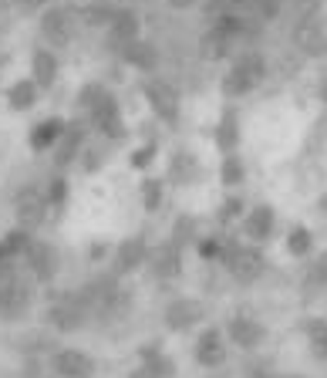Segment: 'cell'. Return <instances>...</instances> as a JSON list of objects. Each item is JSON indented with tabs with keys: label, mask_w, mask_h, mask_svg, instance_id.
I'll return each mask as SVG.
<instances>
[{
	"label": "cell",
	"mask_w": 327,
	"mask_h": 378,
	"mask_svg": "<svg viewBox=\"0 0 327 378\" xmlns=\"http://www.w3.org/2000/svg\"><path fill=\"white\" fill-rule=\"evenodd\" d=\"M263 324L260 321H253V318H246V314H237L233 321H230V338L240 344V348H256L260 341H263Z\"/></svg>",
	"instance_id": "obj_17"
},
{
	"label": "cell",
	"mask_w": 327,
	"mask_h": 378,
	"mask_svg": "<svg viewBox=\"0 0 327 378\" xmlns=\"http://www.w3.org/2000/svg\"><path fill=\"white\" fill-rule=\"evenodd\" d=\"M243 233L250 240H267V237L274 233V210H270V206L250 210V216L243 220Z\"/></svg>",
	"instance_id": "obj_20"
},
{
	"label": "cell",
	"mask_w": 327,
	"mask_h": 378,
	"mask_svg": "<svg viewBox=\"0 0 327 378\" xmlns=\"http://www.w3.org/2000/svg\"><path fill=\"white\" fill-rule=\"evenodd\" d=\"M317 206H321V213H327V193L321 196V200H317Z\"/></svg>",
	"instance_id": "obj_45"
},
{
	"label": "cell",
	"mask_w": 327,
	"mask_h": 378,
	"mask_svg": "<svg viewBox=\"0 0 327 378\" xmlns=\"http://www.w3.org/2000/svg\"><path fill=\"white\" fill-rule=\"evenodd\" d=\"M253 3H256L260 17H267V21H274L280 14V0H253Z\"/></svg>",
	"instance_id": "obj_41"
},
{
	"label": "cell",
	"mask_w": 327,
	"mask_h": 378,
	"mask_svg": "<svg viewBox=\"0 0 327 378\" xmlns=\"http://www.w3.org/2000/svg\"><path fill=\"white\" fill-rule=\"evenodd\" d=\"M156 152H159V149H156V142H149V145L135 149V152H132V166H135V169H145L149 163H152V159H156Z\"/></svg>",
	"instance_id": "obj_37"
},
{
	"label": "cell",
	"mask_w": 327,
	"mask_h": 378,
	"mask_svg": "<svg viewBox=\"0 0 327 378\" xmlns=\"http://www.w3.org/2000/svg\"><path fill=\"white\" fill-rule=\"evenodd\" d=\"M142 200H145V210L156 213L162 206V182L159 179H145L142 182Z\"/></svg>",
	"instance_id": "obj_35"
},
{
	"label": "cell",
	"mask_w": 327,
	"mask_h": 378,
	"mask_svg": "<svg viewBox=\"0 0 327 378\" xmlns=\"http://www.w3.org/2000/svg\"><path fill=\"white\" fill-rule=\"evenodd\" d=\"M82 145H84V128L75 122V126H68L61 132V139H58V145H54V163H58V169L71 166V163L78 159Z\"/></svg>",
	"instance_id": "obj_15"
},
{
	"label": "cell",
	"mask_w": 327,
	"mask_h": 378,
	"mask_svg": "<svg viewBox=\"0 0 327 378\" xmlns=\"http://www.w3.org/2000/svg\"><path fill=\"white\" fill-rule=\"evenodd\" d=\"M199 244V257L203 260H216L219 250H223V240H216V237H206V240H196Z\"/></svg>",
	"instance_id": "obj_39"
},
{
	"label": "cell",
	"mask_w": 327,
	"mask_h": 378,
	"mask_svg": "<svg viewBox=\"0 0 327 378\" xmlns=\"http://www.w3.org/2000/svg\"><path fill=\"white\" fill-rule=\"evenodd\" d=\"M237 216H243V200H240V196H230V200L219 206V220L226 223V220H237Z\"/></svg>",
	"instance_id": "obj_38"
},
{
	"label": "cell",
	"mask_w": 327,
	"mask_h": 378,
	"mask_svg": "<svg viewBox=\"0 0 327 378\" xmlns=\"http://www.w3.org/2000/svg\"><path fill=\"white\" fill-rule=\"evenodd\" d=\"M0 244L7 247V253H10V257H24V253H27V247L34 244V237H31V230L17 226V230H10V233H7Z\"/></svg>",
	"instance_id": "obj_28"
},
{
	"label": "cell",
	"mask_w": 327,
	"mask_h": 378,
	"mask_svg": "<svg viewBox=\"0 0 327 378\" xmlns=\"http://www.w3.org/2000/svg\"><path fill=\"white\" fill-rule=\"evenodd\" d=\"M101 98H105V84H88V88H82V95H78V105L82 108H95Z\"/></svg>",
	"instance_id": "obj_36"
},
{
	"label": "cell",
	"mask_w": 327,
	"mask_h": 378,
	"mask_svg": "<svg viewBox=\"0 0 327 378\" xmlns=\"http://www.w3.org/2000/svg\"><path fill=\"white\" fill-rule=\"evenodd\" d=\"M304 331H307V341H311L314 358H324L327 362V321L324 318H311V321L304 324Z\"/></svg>",
	"instance_id": "obj_26"
},
{
	"label": "cell",
	"mask_w": 327,
	"mask_h": 378,
	"mask_svg": "<svg viewBox=\"0 0 327 378\" xmlns=\"http://www.w3.org/2000/svg\"><path fill=\"white\" fill-rule=\"evenodd\" d=\"M88 115H91V122H95V128H98L101 135H108V139H122L125 135L122 112H119V102H115L112 91H105V98H101L95 108H88Z\"/></svg>",
	"instance_id": "obj_8"
},
{
	"label": "cell",
	"mask_w": 327,
	"mask_h": 378,
	"mask_svg": "<svg viewBox=\"0 0 327 378\" xmlns=\"http://www.w3.org/2000/svg\"><path fill=\"white\" fill-rule=\"evenodd\" d=\"M122 58H125V64H132V68H138V71H152V68L159 64V51H156V44H149V41L125 44Z\"/></svg>",
	"instance_id": "obj_18"
},
{
	"label": "cell",
	"mask_w": 327,
	"mask_h": 378,
	"mask_svg": "<svg viewBox=\"0 0 327 378\" xmlns=\"http://www.w3.org/2000/svg\"><path fill=\"white\" fill-rule=\"evenodd\" d=\"M311 244H314V237H311V230H307V226H293V230H290V237H287V250L293 253V257L311 253Z\"/></svg>",
	"instance_id": "obj_30"
},
{
	"label": "cell",
	"mask_w": 327,
	"mask_h": 378,
	"mask_svg": "<svg viewBox=\"0 0 327 378\" xmlns=\"http://www.w3.org/2000/svg\"><path fill=\"white\" fill-rule=\"evenodd\" d=\"M38 91H41V88L31 82V78H21V82L10 84V91H7V105H10L14 112H27V108H34Z\"/></svg>",
	"instance_id": "obj_21"
},
{
	"label": "cell",
	"mask_w": 327,
	"mask_h": 378,
	"mask_svg": "<svg viewBox=\"0 0 327 378\" xmlns=\"http://www.w3.org/2000/svg\"><path fill=\"white\" fill-rule=\"evenodd\" d=\"M253 88H256V84H253V82H246V78L240 75V71H230V75L223 78V95H226V98H240V95L253 91Z\"/></svg>",
	"instance_id": "obj_31"
},
{
	"label": "cell",
	"mask_w": 327,
	"mask_h": 378,
	"mask_svg": "<svg viewBox=\"0 0 327 378\" xmlns=\"http://www.w3.org/2000/svg\"><path fill=\"white\" fill-rule=\"evenodd\" d=\"M321 102L327 105V82H324V88H321Z\"/></svg>",
	"instance_id": "obj_46"
},
{
	"label": "cell",
	"mask_w": 327,
	"mask_h": 378,
	"mask_svg": "<svg viewBox=\"0 0 327 378\" xmlns=\"http://www.w3.org/2000/svg\"><path fill=\"white\" fill-rule=\"evenodd\" d=\"M182 172H186V176L193 172V156H182V152H179V156L172 159V179H182Z\"/></svg>",
	"instance_id": "obj_40"
},
{
	"label": "cell",
	"mask_w": 327,
	"mask_h": 378,
	"mask_svg": "<svg viewBox=\"0 0 327 378\" xmlns=\"http://www.w3.org/2000/svg\"><path fill=\"white\" fill-rule=\"evenodd\" d=\"M203 318H206V304L196 300V297H175L162 314L169 331H189V328H196Z\"/></svg>",
	"instance_id": "obj_6"
},
{
	"label": "cell",
	"mask_w": 327,
	"mask_h": 378,
	"mask_svg": "<svg viewBox=\"0 0 327 378\" xmlns=\"http://www.w3.org/2000/svg\"><path fill=\"white\" fill-rule=\"evenodd\" d=\"M243 27H250L240 14H216V21H213V31H219L223 38H240L243 34Z\"/></svg>",
	"instance_id": "obj_27"
},
{
	"label": "cell",
	"mask_w": 327,
	"mask_h": 378,
	"mask_svg": "<svg viewBox=\"0 0 327 378\" xmlns=\"http://www.w3.org/2000/svg\"><path fill=\"white\" fill-rule=\"evenodd\" d=\"M34 3H54V0H34Z\"/></svg>",
	"instance_id": "obj_47"
},
{
	"label": "cell",
	"mask_w": 327,
	"mask_h": 378,
	"mask_svg": "<svg viewBox=\"0 0 327 378\" xmlns=\"http://www.w3.org/2000/svg\"><path fill=\"white\" fill-rule=\"evenodd\" d=\"M216 145H219L226 156L240 145V122H237V112H233V108H226L223 119H219V126H216Z\"/></svg>",
	"instance_id": "obj_22"
},
{
	"label": "cell",
	"mask_w": 327,
	"mask_h": 378,
	"mask_svg": "<svg viewBox=\"0 0 327 378\" xmlns=\"http://www.w3.org/2000/svg\"><path fill=\"white\" fill-rule=\"evenodd\" d=\"M196 362L203 368H219L226 362V344H223V335L216 328H209V331L199 335V341H196Z\"/></svg>",
	"instance_id": "obj_13"
},
{
	"label": "cell",
	"mask_w": 327,
	"mask_h": 378,
	"mask_svg": "<svg viewBox=\"0 0 327 378\" xmlns=\"http://www.w3.org/2000/svg\"><path fill=\"white\" fill-rule=\"evenodd\" d=\"M88 307H84L78 294H68L61 297V300H54L51 307H47V321L58 328V331H82L84 324H88Z\"/></svg>",
	"instance_id": "obj_5"
},
{
	"label": "cell",
	"mask_w": 327,
	"mask_h": 378,
	"mask_svg": "<svg viewBox=\"0 0 327 378\" xmlns=\"http://www.w3.org/2000/svg\"><path fill=\"white\" fill-rule=\"evenodd\" d=\"M159 355H162V348H159V344H142V348H138V358H142V365H152V362H159Z\"/></svg>",
	"instance_id": "obj_42"
},
{
	"label": "cell",
	"mask_w": 327,
	"mask_h": 378,
	"mask_svg": "<svg viewBox=\"0 0 327 378\" xmlns=\"http://www.w3.org/2000/svg\"><path fill=\"white\" fill-rule=\"evenodd\" d=\"M193 3H196V0H169L172 10H186V7H193Z\"/></svg>",
	"instance_id": "obj_44"
},
{
	"label": "cell",
	"mask_w": 327,
	"mask_h": 378,
	"mask_svg": "<svg viewBox=\"0 0 327 378\" xmlns=\"http://www.w3.org/2000/svg\"><path fill=\"white\" fill-rule=\"evenodd\" d=\"M115 3H108V0H95V3H88L82 14H78V21L84 24H91V27H108L112 24V17H115Z\"/></svg>",
	"instance_id": "obj_24"
},
{
	"label": "cell",
	"mask_w": 327,
	"mask_h": 378,
	"mask_svg": "<svg viewBox=\"0 0 327 378\" xmlns=\"http://www.w3.org/2000/svg\"><path fill=\"white\" fill-rule=\"evenodd\" d=\"M145 263L152 267V274H156L159 281H172V277L182 274V253H179V247H175L172 240H169V244H159L156 250H149Z\"/></svg>",
	"instance_id": "obj_9"
},
{
	"label": "cell",
	"mask_w": 327,
	"mask_h": 378,
	"mask_svg": "<svg viewBox=\"0 0 327 378\" xmlns=\"http://www.w3.org/2000/svg\"><path fill=\"white\" fill-rule=\"evenodd\" d=\"M14 213H17V226H24V230L34 233L47 220V200H44V193L38 186H24L17 193V200H14Z\"/></svg>",
	"instance_id": "obj_4"
},
{
	"label": "cell",
	"mask_w": 327,
	"mask_h": 378,
	"mask_svg": "<svg viewBox=\"0 0 327 378\" xmlns=\"http://www.w3.org/2000/svg\"><path fill=\"white\" fill-rule=\"evenodd\" d=\"M64 128H68V122H64V119H58V115H54V119H44L41 126L31 128V149H34V152H47V149H54Z\"/></svg>",
	"instance_id": "obj_16"
},
{
	"label": "cell",
	"mask_w": 327,
	"mask_h": 378,
	"mask_svg": "<svg viewBox=\"0 0 327 378\" xmlns=\"http://www.w3.org/2000/svg\"><path fill=\"white\" fill-rule=\"evenodd\" d=\"M138 14L135 10H128V7H119L115 10V17H112V24H108V47H119L122 51L125 44L138 41Z\"/></svg>",
	"instance_id": "obj_11"
},
{
	"label": "cell",
	"mask_w": 327,
	"mask_h": 378,
	"mask_svg": "<svg viewBox=\"0 0 327 378\" xmlns=\"http://www.w3.org/2000/svg\"><path fill=\"white\" fill-rule=\"evenodd\" d=\"M44 200H47V206H61L68 200V179L64 176H54L47 182V189H44Z\"/></svg>",
	"instance_id": "obj_33"
},
{
	"label": "cell",
	"mask_w": 327,
	"mask_h": 378,
	"mask_svg": "<svg viewBox=\"0 0 327 378\" xmlns=\"http://www.w3.org/2000/svg\"><path fill=\"white\" fill-rule=\"evenodd\" d=\"M54 372L61 378H91L95 375V362L78 348H61L54 355Z\"/></svg>",
	"instance_id": "obj_12"
},
{
	"label": "cell",
	"mask_w": 327,
	"mask_h": 378,
	"mask_svg": "<svg viewBox=\"0 0 327 378\" xmlns=\"http://www.w3.org/2000/svg\"><path fill=\"white\" fill-rule=\"evenodd\" d=\"M75 31H78V14H75V10H68V7H51V10H44L41 34L51 41V47L71 44L75 41Z\"/></svg>",
	"instance_id": "obj_3"
},
{
	"label": "cell",
	"mask_w": 327,
	"mask_h": 378,
	"mask_svg": "<svg viewBox=\"0 0 327 378\" xmlns=\"http://www.w3.org/2000/svg\"><path fill=\"white\" fill-rule=\"evenodd\" d=\"M54 78H58V58L47 47H38L34 51V64H31V82L38 88H51Z\"/></svg>",
	"instance_id": "obj_19"
},
{
	"label": "cell",
	"mask_w": 327,
	"mask_h": 378,
	"mask_svg": "<svg viewBox=\"0 0 327 378\" xmlns=\"http://www.w3.org/2000/svg\"><path fill=\"white\" fill-rule=\"evenodd\" d=\"M145 257H149V244H145V237H128L119 244V253H115V270L119 274H132V270H138L142 263H145Z\"/></svg>",
	"instance_id": "obj_14"
},
{
	"label": "cell",
	"mask_w": 327,
	"mask_h": 378,
	"mask_svg": "<svg viewBox=\"0 0 327 378\" xmlns=\"http://www.w3.org/2000/svg\"><path fill=\"white\" fill-rule=\"evenodd\" d=\"M128 378H165V375L156 368V365H138V368H135Z\"/></svg>",
	"instance_id": "obj_43"
},
{
	"label": "cell",
	"mask_w": 327,
	"mask_h": 378,
	"mask_svg": "<svg viewBox=\"0 0 327 378\" xmlns=\"http://www.w3.org/2000/svg\"><path fill=\"white\" fill-rule=\"evenodd\" d=\"M172 244H175V247H182V244H196V220H193V216H182V220L175 223V230H172Z\"/></svg>",
	"instance_id": "obj_34"
},
{
	"label": "cell",
	"mask_w": 327,
	"mask_h": 378,
	"mask_svg": "<svg viewBox=\"0 0 327 378\" xmlns=\"http://www.w3.org/2000/svg\"><path fill=\"white\" fill-rule=\"evenodd\" d=\"M219 260L230 267V274L240 281V284H253V281H260V274H263V253L256 250V247H240V244H223V250H219Z\"/></svg>",
	"instance_id": "obj_2"
},
{
	"label": "cell",
	"mask_w": 327,
	"mask_h": 378,
	"mask_svg": "<svg viewBox=\"0 0 327 378\" xmlns=\"http://www.w3.org/2000/svg\"><path fill=\"white\" fill-rule=\"evenodd\" d=\"M142 91H145V98H149V108L162 119L165 126H175V122H179V95H175L172 84L145 82L142 84Z\"/></svg>",
	"instance_id": "obj_7"
},
{
	"label": "cell",
	"mask_w": 327,
	"mask_h": 378,
	"mask_svg": "<svg viewBox=\"0 0 327 378\" xmlns=\"http://www.w3.org/2000/svg\"><path fill=\"white\" fill-rule=\"evenodd\" d=\"M17 3H24V0H17ZM27 3H34V0H27Z\"/></svg>",
	"instance_id": "obj_48"
},
{
	"label": "cell",
	"mask_w": 327,
	"mask_h": 378,
	"mask_svg": "<svg viewBox=\"0 0 327 378\" xmlns=\"http://www.w3.org/2000/svg\"><path fill=\"white\" fill-rule=\"evenodd\" d=\"M233 71H240L246 82L260 84V82H263V75H267V61H263V54L246 51V54H240V58L233 61Z\"/></svg>",
	"instance_id": "obj_23"
},
{
	"label": "cell",
	"mask_w": 327,
	"mask_h": 378,
	"mask_svg": "<svg viewBox=\"0 0 327 378\" xmlns=\"http://www.w3.org/2000/svg\"><path fill=\"white\" fill-rule=\"evenodd\" d=\"M304 287H307V294H314L317 287H327V257H321L317 263H311V270L304 277Z\"/></svg>",
	"instance_id": "obj_32"
},
{
	"label": "cell",
	"mask_w": 327,
	"mask_h": 378,
	"mask_svg": "<svg viewBox=\"0 0 327 378\" xmlns=\"http://www.w3.org/2000/svg\"><path fill=\"white\" fill-rule=\"evenodd\" d=\"M230 47H233V41L230 38H223L219 31H206L203 34V41H199V54H203L206 61H219V58H226L230 54Z\"/></svg>",
	"instance_id": "obj_25"
},
{
	"label": "cell",
	"mask_w": 327,
	"mask_h": 378,
	"mask_svg": "<svg viewBox=\"0 0 327 378\" xmlns=\"http://www.w3.org/2000/svg\"><path fill=\"white\" fill-rule=\"evenodd\" d=\"M24 260H27V267H31V274H34V281H54V274H58V250L51 247V244H41V240H34L27 253H24Z\"/></svg>",
	"instance_id": "obj_10"
},
{
	"label": "cell",
	"mask_w": 327,
	"mask_h": 378,
	"mask_svg": "<svg viewBox=\"0 0 327 378\" xmlns=\"http://www.w3.org/2000/svg\"><path fill=\"white\" fill-rule=\"evenodd\" d=\"M31 284L24 281V274L14 267V260L0 263V318H21L31 304Z\"/></svg>",
	"instance_id": "obj_1"
},
{
	"label": "cell",
	"mask_w": 327,
	"mask_h": 378,
	"mask_svg": "<svg viewBox=\"0 0 327 378\" xmlns=\"http://www.w3.org/2000/svg\"><path fill=\"white\" fill-rule=\"evenodd\" d=\"M243 163H240V156H233V152H230V156H226V159H223V166H219V179H223V186H230V189H233V186H240V182H243Z\"/></svg>",
	"instance_id": "obj_29"
}]
</instances>
